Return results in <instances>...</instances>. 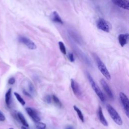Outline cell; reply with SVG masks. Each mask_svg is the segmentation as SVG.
Returning <instances> with one entry per match:
<instances>
[{
  "label": "cell",
  "mask_w": 129,
  "mask_h": 129,
  "mask_svg": "<svg viewBox=\"0 0 129 129\" xmlns=\"http://www.w3.org/2000/svg\"><path fill=\"white\" fill-rule=\"evenodd\" d=\"M94 57L96 61V64L97 65V67L102 74L105 77V78L108 80H110L111 79V76L110 74L108 71L106 67L103 63V62L100 59V58L96 54H94Z\"/></svg>",
  "instance_id": "1"
},
{
  "label": "cell",
  "mask_w": 129,
  "mask_h": 129,
  "mask_svg": "<svg viewBox=\"0 0 129 129\" xmlns=\"http://www.w3.org/2000/svg\"><path fill=\"white\" fill-rule=\"evenodd\" d=\"M86 75H87L88 80L92 89H93V90L94 91L95 93L97 94V95L98 96V97H99L100 100L101 101L104 102L105 101V97L103 95V93L101 91V90L100 89L99 87L97 86V85H96V83L95 82L94 80H93V79L91 77V76L90 75V74L88 72H86Z\"/></svg>",
  "instance_id": "2"
},
{
  "label": "cell",
  "mask_w": 129,
  "mask_h": 129,
  "mask_svg": "<svg viewBox=\"0 0 129 129\" xmlns=\"http://www.w3.org/2000/svg\"><path fill=\"white\" fill-rule=\"evenodd\" d=\"M107 110L109 114L110 117L113 119V120L118 125H121L122 124V120L121 117L116 111V110L110 104H107L106 105Z\"/></svg>",
  "instance_id": "3"
},
{
  "label": "cell",
  "mask_w": 129,
  "mask_h": 129,
  "mask_svg": "<svg viewBox=\"0 0 129 129\" xmlns=\"http://www.w3.org/2000/svg\"><path fill=\"white\" fill-rule=\"evenodd\" d=\"M96 26L99 29L107 33L109 32L111 29V26L109 22L103 18H99L97 20Z\"/></svg>",
  "instance_id": "4"
},
{
  "label": "cell",
  "mask_w": 129,
  "mask_h": 129,
  "mask_svg": "<svg viewBox=\"0 0 129 129\" xmlns=\"http://www.w3.org/2000/svg\"><path fill=\"white\" fill-rule=\"evenodd\" d=\"M18 41L21 43L26 45L29 49L31 50H34L37 48L35 43L27 37L24 36H20L18 37Z\"/></svg>",
  "instance_id": "5"
},
{
  "label": "cell",
  "mask_w": 129,
  "mask_h": 129,
  "mask_svg": "<svg viewBox=\"0 0 129 129\" xmlns=\"http://www.w3.org/2000/svg\"><path fill=\"white\" fill-rule=\"evenodd\" d=\"M119 98L123 106L125 113L127 117L129 116V100L127 96L123 92L119 93Z\"/></svg>",
  "instance_id": "6"
},
{
  "label": "cell",
  "mask_w": 129,
  "mask_h": 129,
  "mask_svg": "<svg viewBox=\"0 0 129 129\" xmlns=\"http://www.w3.org/2000/svg\"><path fill=\"white\" fill-rule=\"evenodd\" d=\"M71 85L72 89L75 96L78 98L81 99L82 96V92L81 91L79 84L74 79H72L71 80Z\"/></svg>",
  "instance_id": "7"
},
{
  "label": "cell",
  "mask_w": 129,
  "mask_h": 129,
  "mask_svg": "<svg viewBox=\"0 0 129 129\" xmlns=\"http://www.w3.org/2000/svg\"><path fill=\"white\" fill-rule=\"evenodd\" d=\"M100 83L104 89V90L105 91V92H106V94L107 95V96L111 99H112L113 98V93L112 92L111 90L110 89V87H109L108 85L107 84V83H106V82L105 81L104 79H101L100 80Z\"/></svg>",
  "instance_id": "8"
},
{
  "label": "cell",
  "mask_w": 129,
  "mask_h": 129,
  "mask_svg": "<svg viewBox=\"0 0 129 129\" xmlns=\"http://www.w3.org/2000/svg\"><path fill=\"white\" fill-rule=\"evenodd\" d=\"M112 2L119 7L124 10H129V3L127 0H111Z\"/></svg>",
  "instance_id": "9"
},
{
  "label": "cell",
  "mask_w": 129,
  "mask_h": 129,
  "mask_svg": "<svg viewBox=\"0 0 129 129\" xmlns=\"http://www.w3.org/2000/svg\"><path fill=\"white\" fill-rule=\"evenodd\" d=\"M25 109L28 114L29 115V116L32 118V119L34 122H37L40 121V118L37 115L36 112L32 108L30 107H26Z\"/></svg>",
  "instance_id": "10"
},
{
  "label": "cell",
  "mask_w": 129,
  "mask_h": 129,
  "mask_svg": "<svg viewBox=\"0 0 129 129\" xmlns=\"http://www.w3.org/2000/svg\"><path fill=\"white\" fill-rule=\"evenodd\" d=\"M50 19L51 20V21L55 23H58L60 24H63V22L61 18L59 16L58 13L56 11H53L51 13V14L50 15Z\"/></svg>",
  "instance_id": "11"
},
{
  "label": "cell",
  "mask_w": 129,
  "mask_h": 129,
  "mask_svg": "<svg viewBox=\"0 0 129 129\" xmlns=\"http://www.w3.org/2000/svg\"><path fill=\"white\" fill-rule=\"evenodd\" d=\"M129 35L128 33L121 34L118 35V40L119 44L121 47H123L127 42Z\"/></svg>",
  "instance_id": "12"
},
{
  "label": "cell",
  "mask_w": 129,
  "mask_h": 129,
  "mask_svg": "<svg viewBox=\"0 0 129 129\" xmlns=\"http://www.w3.org/2000/svg\"><path fill=\"white\" fill-rule=\"evenodd\" d=\"M98 116L99 119V121L100 122L105 126H107L108 125V122L105 119V117L104 116L103 111H102V109L101 106H99L98 109Z\"/></svg>",
  "instance_id": "13"
},
{
  "label": "cell",
  "mask_w": 129,
  "mask_h": 129,
  "mask_svg": "<svg viewBox=\"0 0 129 129\" xmlns=\"http://www.w3.org/2000/svg\"><path fill=\"white\" fill-rule=\"evenodd\" d=\"M12 89L10 88L5 94V102L7 106L10 107L11 102V96H12Z\"/></svg>",
  "instance_id": "14"
},
{
  "label": "cell",
  "mask_w": 129,
  "mask_h": 129,
  "mask_svg": "<svg viewBox=\"0 0 129 129\" xmlns=\"http://www.w3.org/2000/svg\"><path fill=\"white\" fill-rule=\"evenodd\" d=\"M17 115H18V118L19 119L21 122L23 124V125L26 127H29V124H28L27 121H26V120L25 119L23 114L21 112H19L17 114Z\"/></svg>",
  "instance_id": "15"
},
{
  "label": "cell",
  "mask_w": 129,
  "mask_h": 129,
  "mask_svg": "<svg viewBox=\"0 0 129 129\" xmlns=\"http://www.w3.org/2000/svg\"><path fill=\"white\" fill-rule=\"evenodd\" d=\"M74 107V110L76 111V112H77L79 118L80 119V120L82 121V122H84V116H83V114L82 112V111L80 110V109L77 107L76 106V105H74L73 106Z\"/></svg>",
  "instance_id": "16"
},
{
  "label": "cell",
  "mask_w": 129,
  "mask_h": 129,
  "mask_svg": "<svg viewBox=\"0 0 129 129\" xmlns=\"http://www.w3.org/2000/svg\"><path fill=\"white\" fill-rule=\"evenodd\" d=\"M52 100H53L54 103L55 104V105L56 106H57L59 108H60L62 106L61 103L57 96H56L55 95H53L52 96Z\"/></svg>",
  "instance_id": "17"
},
{
  "label": "cell",
  "mask_w": 129,
  "mask_h": 129,
  "mask_svg": "<svg viewBox=\"0 0 129 129\" xmlns=\"http://www.w3.org/2000/svg\"><path fill=\"white\" fill-rule=\"evenodd\" d=\"M28 89L29 91V93L32 95V94H35V90L34 88V87L33 85V84L30 82L29 81L28 83Z\"/></svg>",
  "instance_id": "18"
},
{
  "label": "cell",
  "mask_w": 129,
  "mask_h": 129,
  "mask_svg": "<svg viewBox=\"0 0 129 129\" xmlns=\"http://www.w3.org/2000/svg\"><path fill=\"white\" fill-rule=\"evenodd\" d=\"M14 95L15 96V97H16L17 100L20 103V104L24 106L25 104V101H24V100L22 98V97L20 96V95L19 94H18L17 92H14Z\"/></svg>",
  "instance_id": "19"
},
{
  "label": "cell",
  "mask_w": 129,
  "mask_h": 129,
  "mask_svg": "<svg viewBox=\"0 0 129 129\" xmlns=\"http://www.w3.org/2000/svg\"><path fill=\"white\" fill-rule=\"evenodd\" d=\"M58 45H59V48L60 50V51L63 53V54H66L67 53V51H66V48L65 47V45L64 43L62 41H59L58 42Z\"/></svg>",
  "instance_id": "20"
},
{
  "label": "cell",
  "mask_w": 129,
  "mask_h": 129,
  "mask_svg": "<svg viewBox=\"0 0 129 129\" xmlns=\"http://www.w3.org/2000/svg\"><path fill=\"white\" fill-rule=\"evenodd\" d=\"M46 124L42 122H37L35 124L36 129H46Z\"/></svg>",
  "instance_id": "21"
},
{
  "label": "cell",
  "mask_w": 129,
  "mask_h": 129,
  "mask_svg": "<svg viewBox=\"0 0 129 129\" xmlns=\"http://www.w3.org/2000/svg\"><path fill=\"white\" fill-rule=\"evenodd\" d=\"M70 35L72 36V38H73L76 41H80V38H79V36L77 35V34L76 33H75L74 32H73V31H71V32H70Z\"/></svg>",
  "instance_id": "22"
},
{
  "label": "cell",
  "mask_w": 129,
  "mask_h": 129,
  "mask_svg": "<svg viewBox=\"0 0 129 129\" xmlns=\"http://www.w3.org/2000/svg\"><path fill=\"white\" fill-rule=\"evenodd\" d=\"M44 100L46 103L50 104L51 102V97L49 95H47L44 97Z\"/></svg>",
  "instance_id": "23"
},
{
  "label": "cell",
  "mask_w": 129,
  "mask_h": 129,
  "mask_svg": "<svg viewBox=\"0 0 129 129\" xmlns=\"http://www.w3.org/2000/svg\"><path fill=\"white\" fill-rule=\"evenodd\" d=\"M68 57L71 62H73L75 61V57H74V54L73 53H71V52L69 53Z\"/></svg>",
  "instance_id": "24"
},
{
  "label": "cell",
  "mask_w": 129,
  "mask_h": 129,
  "mask_svg": "<svg viewBox=\"0 0 129 129\" xmlns=\"http://www.w3.org/2000/svg\"><path fill=\"white\" fill-rule=\"evenodd\" d=\"M8 83L10 85H13L15 83V79L14 77L10 78L8 80Z\"/></svg>",
  "instance_id": "25"
},
{
  "label": "cell",
  "mask_w": 129,
  "mask_h": 129,
  "mask_svg": "<svg viewBox=\"0 0 129 129\" xmlns=\"http://www.w3.org/2000/svg\"><path fill=\"white\" fill-rule=\"evenodd\" d=\"M6 119V117L3 112L0 111V121H4Z\"/></svg>",
  "instance_id": "26"
},
{
  "label": "cell",
  "mask_w": 129,
  "mask_h": 129,
  "mask_svg": "<svg viewBox=\"0 0 129 129\" xmlns=\"http://www.w3.org/2000/svg\"><path fill=\"white\" fill-rule=\"evenodd\" d=\"M23 93L24 94V95H26V96H28V97H32V95H31L28 91H26V90H23Z\"/></svg>",
  "instance_id": "27"
},
{
  "label": "cell",
  "mask_w": 129,
  "mask_h": 129,
  "mask_svg": "<svg viewBox=\"0 0 129 129\" xmlns=\"http://www.w3.org/2000/svg\"><path fill=\"white\" fill-rule=\"evenodd\" d=\"M64 129H75V128H74V127L73 126L69 125H68V126H66Z\"/></svg>",
  "instance_id": "28"
},
{
  "label": "cell",
  "mask_w": 129,
  "mask_h": 129,
  "mask_svg": "<svg viewBox=\"0 0 129 129\" xmlns=\"http://www.w3.org/2000/svg\"><path fill=\"white\" fill-rule=\"evenodd\" d=\"M21 129H27V128L26 127V126H22L21 127Z\"/></svg>",
  "instance_id": "29"
},
{
  "label": "cell",
  "mask_w": 129,
  "mask_h": 129,
  "mask_svg": "<svg viewBox=\"0 0 129 129\" xmlns=\"http://www.w3.org/2000/svg\"><path fill=\"white\" fill-rule=\"evenodd\" d=\"M9 129H14V128H12V127H11V128H10Z\"/></svg>",
  "instance_id": "30"
}]
</instances>
